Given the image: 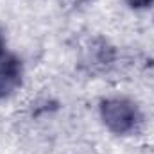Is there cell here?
Here are the masks:
<instances>
[{
    "instance_id": "277c9868",
    "label": "cell",
    "mask_w": 154,
    "mask_h": 154,
    "mask_svg": "<svg viewBox=\"0 0 154 154\" xmlns=\"http://www.w3.org/2000/svg\"><path fill=\"white\" fill-rule=\"evenodd\" d=\"M4 54V36H2V32H0V56Z\"/></svg>"
},
{
    "instance_id": "7a4b0ae2",
    "label": "cell",
    "mask_w": 154,
    "mask_h": 154,
    "mask_svg": "<svg viewBox=\"0 0 154 154\" xmlns=\"http://www.w3.org/2000/svg\"><path fill=\"white\" fill-rule=\"evenodd\" d=\"M22 79L20 61L9 54L0 56V99L11 95Z\"/></svg>"
},
{
    "instance_id": "6da1fadb",
    "label": "cell",
    "mask_w": 154,
    "mask_h": 154,
    "mask_svg": "<svg viewBox=\"0 0 154 154\" xmlns=\"http://www.w3.org/2000/svg\"><path fill=\"white\" fill-rule=\"evenodd\" d=\"M100 115L104 124L116 134H127L136 129L140 122L138 109L133 102L125 99H108L100 106Z\"/></svg>"
},
{
    "instance_id": "3957f363",
    "label": "cell",
    "mask_w": 154,
    "mask_h": 154,
    "mask_svg": "<svg viewBox=\"0 0 154 154\" xmlns=\"http://www.w3.org/2000/svg\"><path fill=\"white\" fill-rule=\"evenodd\" d=\"M127 2H129L133 7H136V9H142V7H149L154 0H127Z\"/></svg>"
}]
</instances>
